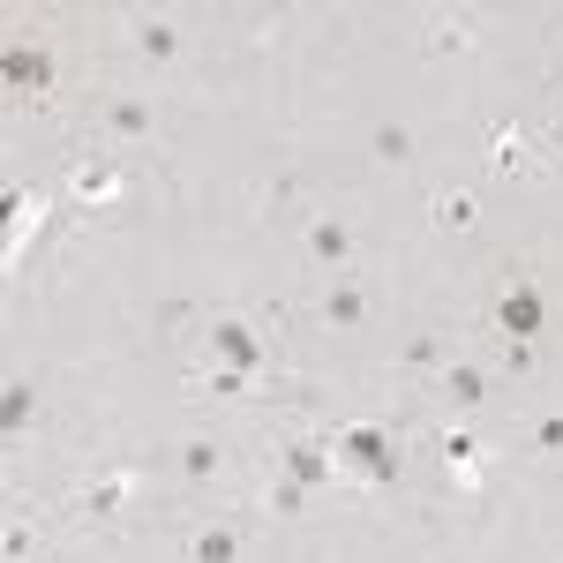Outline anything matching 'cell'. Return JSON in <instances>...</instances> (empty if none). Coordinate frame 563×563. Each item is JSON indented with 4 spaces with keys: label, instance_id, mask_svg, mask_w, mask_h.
Instances as JSON below:
<instances>
[{
    "label": "cell",
    "instance_id": "20",
    "mask_svg": "<svg viewBox=\"0 0 563 563\" xmlns=\"http://www.w3.org/2000/svg\"><path fill=\"white\" fill-rule=\"evenodd\" d=\"M435 225H474V196H435Z\"/></svg>",
    "mask_w": 563,
    "mask_h": 563
},
{
    "label": "cell",
    "instance_id": "24",
    "mask_svg": "<svg viewBox=\"0 0 563 563\" xmlns=\"http://www.w3.org/2000/svg\"><path fill=\"white\" fill-rule=\"evenodd\" d=\"M406 361H413V368H443V339H413Z\"/></svg>",
    "mask_w": 563,
    "mask_h": 563
},
{
    "label": "cell",
    "instance_id": "1",
    "mask_svg": "<svg viewBox=\"0 0 563 563\" xmlns=\"http://www.w3.org/2000/svg\"><path fill=\"white\" fill-rule=\"evenodd\" d=\"M339 474H353L361 488H384V481H398V443H390V429H376V421H353V429H339Z\"/></svg>",
    "mask_w": 563,
    "mask_h": 563
},
{
    "label": "cell",
    "instance_id": "13",
    "mask_svg": "<svg viewBox=\"0 0 563 563\" xmlns=\"http://www.w3.org/2000/svg\"><path fill=\"white\" fill-rule=\"evenodd\" d=\"M31 413H38V390H31V384H8V398H0V429L23 435V429H31Z\"/></svg>",
    "mask_w": 563,
    "mask_h": 563
},
{
    "label": "cell",
    "instance_id": "22",
    "mask_svg": "<svg viewBox=\"0 0 563 563\" xmlns=\"http://www.w3.org/2000/svg\"><path fill=\"white\" fill-rule=\"evenodd\" d=\"M203 390H211V398H249V376H233V368H211V376H203Z\"/></svg>",
    "mask_w": 563,
    "mask_h": 563
},
{
    "label": "cell",
    "instance_id": "19",
    "mask_svg": "<svg viewBox=\"0 0 563 563\" xmlns=\"http://www.w3.org/2000/svg\"><path fill=\"white\" fill-rule=\"evenodd\" d=\"M496 174H526V151H519V129L511 121L496 129Z\"/></svg>",
    "mask_w": 563,
    "mask_h": 563
},
{
    "label": "cell",
    "instance_id": "11",
    "mask_svg": "<svg viewBox=\"0 0 563 563\" xmlns=\"http://www.w3.org/2000/svg\"><path fill=\"white\" fill-rule=\"evenodd\" d=\"M121 504H129V474H106L84 488V519H121Z\"/></svg>",
    "mask_w": 563,
    "mask_h": 563
},
{
    "label": "cell",
    "instance_id": "5",
    "mask_svg": "<svg viewBox=\"0 0 563 563\" xmlns=\"http://www.w3.org/2000/svg\"><path fill=\"white\" fill-rule=\"evenodd\" d=\"M0 76H8L15 98H45V90H53V53H45V45H8V53H0Z\"/></svg>",
    "mask_w": 563,
    "mask_h": 563
},
{
    "label": "cell",
    "instance_id": "10",
    "mask_svg": "<svg viewBox=\"0 0 563 563\" xmlns=\"http://www.w3.org/2000/svg\"><path fill=\"white\" fill-rule=\"evenodd\" d=\"M435 384H443V398H451V406H481V398H488V376H481L474 361H451Z\"/></svg>",
    "mask_w": 563,
    "mask_h": 563
},
{
    "label": "cell",
    "instance_id": "23",
    "mask_svg": "<svg viewBox=\"0 0 563 563\" xmlns=\"http://www.w3.org/2000/svg\"><path fill=\"white\" fill-rule=\"evenodd\" d=\"M533 451H563V413H541L533 421Z\"/></svg>",
    "mask_w": 563,
    "mask_h": 563
},
{
    "label": "cell",
    "instance_id": "16",
    "mask_svg": "<svg viewBox=\"0 0 563 563\" xmlns=\"http://www.w3.org/2000/svg\"><path fill=\"white\" fill-rule=\"evenodd\" d=\"M271 511H278V519H301V511H308V488L294 474H278V481H271Z\"/></svg>",
    "mask_w": 563,
    "mask_h": 563
},
{
    "label": "cell",
    "instance_id": "18",
    "mask_svg": "<svg viewBox=\"0 0 563 563\" xmlns=\"http://www.w3.org/2000/svg\"><path fill=\"white\" fill-rule=\"evenodd\" d=\"M76 196L106 203V196H121V174H113V166H90V174H76Z\"/></svg>",
    "mask_w": 563,
    "mask_h": 563
},
{
    "label": "cell",
    "instance_id": "14",
    "mask_svg": "<svg viewBox=\"0 0 563 563\" xmlns=\"http://www.w3.org/2000/svg\"><path fill=\"white\" fill-rule=\"evenodd\" d=\"M435 451H443V459H451V466H459V481H481V443L466 429H451L443 435V443H435Z\"/></svg>",
    "mask_w": 563,
    "mask_h": 563
},
{
    "label": "cell",
    "instance_id": "4",
    "mask_svg": "<svg viewBox=\"0 0 563 563\" xmlns=\"http://www.w3.org/2000/svg\"><path fill=\"white\" fill-rule=\"evenodd\" d=\"M286 474L301 481V488H323V481L339 474V435H294L286 443Z\"/></svg>",
    "mask_w": 563,
    "mask_h": 563
},
{
    "label": "cell",
    "instance_id": "12",
    "mask_svg": "<svg viewBox=\"0 0 563 563\" xmlns=\"http://www.w3.org/2000/svg\"><path fill=\"white\" fill-rule=\"evenodd\" d=\"M233 556H241V533L233 526H203L196 549H188V563H233Z\"/></svg>",
    "mask_w": 563,
    "mask_h": 563
},
{
    "label": "cell",
    "instance_id": "8",
    "mask_svg": "<svg viewBox=\"0 0 563 563\" xmlns=\"http://www.w3.org/2000/svg\"><path fill=\"white\" fill-rule=\"evenodd\" d=\"M308 256L316 263H353V233L339 218H316V225H308Z\"/></svg>",
    "mask_w": 563,
    "mask_h": 563
},
{
    "label": "cell",
    "instance_id": "9",
    "mask_svg": "<svg viewBox=\"0 0 563 563\" xmlns=\"http://www.w3.org/2000/svg\"><path fill=\"white\" fill-rule=\"evenodd\" d=\"M129 38H135V53H143V60H180V31H174V23H158V15H143Z\"/></svg>",
    "mask_w": 563,
    "mask_h": 563
},
{
    "label": "cell",
    "instance_id": "6",
    "mask_svg": "<svg viewBox=\"0 0 563 563\" xmlns=\"http://www.w3.org/2000/svg\"><path fill=\"white\" fill-rule=\"evenodd\" d=\"M106 129H113V143H143L158 121H151V106H143V98H113V106H106Z\"/></svg>",
    "mask_w": 563,
    "mask_h": 563
},
{
    "label": "cell",
    "instance_id": "25",
    "mask_svg": "<svg viewBox=\"0 0 563 563\" xmlns=\"http://www.w3.org/2000/svg\"><path fill=\"white\" fill-rule=\"evenodd\" d=\"M429 53H466V31H459V23H451V31H435Z\"/></svg>",
    "mask_w": 563,
    "mask_h": 563
},
{
    "label": "cell",
    "instance_id": "3",
    "mask_svg": "<svg viewBox=\"0 0 563 563\" xmlns=\"http://www.w3.org/2000/svg\"><path fill=\"white\" fill-rule=\"evenodd\" d=\"M496 331H504V339H511V346H533V339H541V331H549V301H541V286H504V294H496Z\"/></svg>",
    "mask_w": 563,
    "mask_h": 563
},
{
    "label": "cell",
    "instance_id": "15",
    "mask_svg": "<svg viewBox=\"0 0 563 563\" xmlns=\"http://www.w3.org/2000/svg\"><path fill=\"white\" fill-rule=\"evenodd\" d=\"M361 316H368L361 286H339V294H323V323H339V331H346V323H361Z\"/></svg>",
    "mask_w": 563,
    "mask_h": 563
},
{
    "label": "cell",
    "instance_id": "17",
    "mask_svg": "<svg viewBox=\"0 0 563 563\" xmlns=\"http://www.w3.org/2000/svg\"><path fill=\"white\" fill-rule=\"evenodd\" d=\"M376 158L406 166V158H413V129H398V121H390V129H376Z\"/></svg>",
    "mask_w": 563,
    "mask_h": 563
},
{
    "label": "cell",
    "instance_id": "2",
    "mask_svg": "<svg viewBox=\"0 0 563 563\" xmlns=\"http://www.w3.org/2000/svg\"><path fill=\"white\" fill-rule=\"evenodd\" d=\"M203 339H211V368H233V376H249V384H256L263 361H271V346H263V331L249 316H211Z\"/></svg>",
    "mask_w": 563,
    "mask_h": 563
},
{
    "label": "cell",
    "instance_id": "7",
    "mask_svg": "<svg viewBox=\"0 0 563 563\" xmlns=\"http://www.w3.org/2000/svg\"><path fill=\"white\" fill-rule=\"evenodd\" d=\"M38 196H31V188H8V256L23 263V241H31V225H38Z\"/></svg>",
    "mask_w": 563,
    "mask_h": 563
},
{
    "label": "cell",
    "instance_id": "21",
    "mask_svg": "<svg viewBox=\"0 0 563 563\" xmlns=\"http://www.w3.org/2000/svg\"><path fill=\"white\" fill-rule=\"evenodd\" d=\"M180 466H188L196 481H203V474H218V443H211V435H203V443H188V451H180Z\"/></svg>",
    "mask_w": 563,
    "mask_h": 563
}]
</instances>
